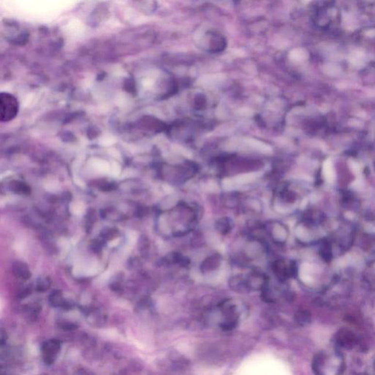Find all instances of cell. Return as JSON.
<instances>
[{
    "label": "cell",
    "instance_id": "1",
    "mask_svg": "<svg viewBox=\"0 0 375 375\" xmlns=\"http://www.w3.org/2000/svg\"><path fill=\"white\" fill-rule=\"evenodd\" d=\"M18 112V100L13 95L2 93L0 96V119L1 121L14 120Z\"/></svg>",
    "mask_w": 375,
    "mask_h": 375
},
{
    "label": "cell",
    "instance_id": "2",
    "mask_svg": "<svg viewBox=\"0 0 375 375\" xmlns=\"http://www.w3.org/2000/svg\"><path fill=\"white\" fill-rule=\"evenodd\" d=\"M247 284L250 291H261L269 282L268 277L261 271H251L246 278Z\"/></svg>",
    "mask_w": 375,
    "mask_h": 375
},
{
    "label": "cell",
    "instance_id": "3",
    "mask_svg": "<svg viewBox=\"0 0 375 375\" xmlns=\"http://www.w3.org/2000/svg\"><path fill=\"white\" fill-rule=\"evenodd\" d=\"M222 261L221 254L215 253L207 257L201 264V272L203 274H209L219 268Z\"/></svg>",
    "mask_w": 375,
    "mask_h": 375
},
{
    "label": "cell",
    "instance_id": "4",
    "mask_svg": "<svg viewBox=\"0 0 375 375\" xmlns=\"http://www.w3.org/2000/svg\"><path fill=\"white\" fill-rule=\"evenodd\" d=\"M162 261L165 265H178L183 268L190 265V260L189 257L182 255L179 252L170 253L163 259Z\"/></svg>",
    "mask_w": 375,
    "mask_h": 375
},
{
    "label": "cell",
    "instance_id": "5",
    "mask_svg": "<svg viewBox=\"0 0 375 375\" xmlns=\"http://www.w3.org/2000/svg\"><path fill=\"white\" fill-rule=\"evenodd\" d=\"M229 285L233 291L238 293H248L250 292L246 278H244L242 275L231 277L229 280Z\"/></svg>",
    "mask_w": 375,
    "mask_h": 375
},
{
    "label": "cell",
    "instance_id": "6",
    "mask_svg": "<svg viewBox=\"0 0 375 375\" xmlns=\"http://www.w3.org/2000/svg\"><path fill=\"white\" fill-rule=\"evenodd\" d=\"M60 350V343L56 340L47 342L43 345V352L45 356L46 362L51 363L54 361L56 354Z\"/></svg>",
    "mask_w": 375,
    "mask_h": 375
},
{
    "label": "cell",
    "instance_id": "7",
    "mask_svg": "<svg viewBox=\"0 0 375 375\" xmlns=\"http://www.w3.org/2000/svg\"><path fill=\"white\" fill-rule=\"evenodd\" d=\"M272 270L278 281H283L288 277V268L286 266L284 260L279 259L273 262Z\"/></svg>",
    "mask_w": 375,
    "mask_h": 375
},
{
    "label": "cell",
    "instance_id": "8",
    "mask_svg": "<svg viewBox=\"0 0 375 375\" xmlns=\"http://www.w3.org/2000/svg\"><path fill=\"white\" fill-rule=\"evenodd\" d=\"M271 239L277 244L281 245L287 240V234L285 229L281 225H277L270 232Z\"/></svg>",
    "mask_w": 375,
    "mask_h": 375
},
{
    "label": "cell",
    "instance_id": "9",
    "mask_svg": "<svg viewBox=\"0 0 375 375\" xmlns=\"http://www.w3.org/2000/svg\"><path fill=\"white\" fill-rule=\"evenodd\" d=\"M14 271L17 277L23 278V279H27L30 277V273L28 268L25 265L21 262H16L14 265Z\"/></svg>",
    "mask_w": 375,
    "mask_h": 375
},
{
    "label": "cell",
    "instance_id": "10",
    "mask_svg": "<svg viewBox=\"0 0 375 375\" xmlns=\"http://www.w3.org/2000/svg\"><path fill=\"white\" fill-rule=\"evenodd\" d=\"M323 175L327 182H331L334 179V170L330 160H327L323 164Z\"/></svg>",
    "mask_w": 375,
    "mask_h": 375
},
{
    "label": "cell",
    "instance_id": "11",
    "mask_svg": "<svg viewBox=\"0 0 375 375\" xmlns=\"http://www.w3.org/2000/svg\"><path fill=\"white\" fill-rule=\"evenodd\" d=\"M216 229L222 235H228L232 229V227L229 221L227 220H221L217 224Z\"/></svg>",
    "mask_w": 375,
    "mask_h": 375
},
{
    "label": "cell",
    "instance_id": "12",
    "mask_svg": "<svg viewBox=\"0 0 375 375\" xmlns=\"http://www.w3.org/2000/svg\"><path fill=\"white\" fill-rule=\"evenodd\" d=\"M249 145L255 149H258L260 151L264 152V153H268L271 152V147H268V145H265V144L261 143V142H258L256 140H249Z\"/></svg>",
    "mask_w": 375,
    "mask_h": 375
},
{
    "label": "cell",
    "instance_id": "13",
    "mask_svg": "<svg viewBox=\"0 0 375 375\" xmlns=\"http://www.w3.org/2000/svg\"><path fill=\"white\" fill-rule=\"evenodd\" d=\"M49 286V282L47 280H42V281H39L37 284V290L40 291H44V290L48 289V287Z\"/></svg>",
    "mask_w": 375,
    "mask_h": 375
}]
</instances>
